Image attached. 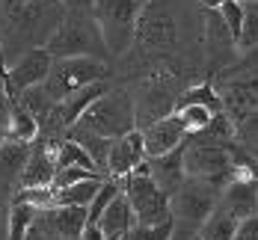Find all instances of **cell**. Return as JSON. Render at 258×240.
I'll use <instances>...</instances> for the list:
<instances>
[{
  "mask_svg": "<svg viewBox=\"0 0 258 240\" xmlns=\"http://www.w3.org/2000/svg\"><path fill=\"white\" fill-rule=\"evenodd\" d=\"M190 21H193V15L184 9V0H149V3H143L134 48L122 59L152 65L157 59L184 53V45L190 42V36H187Z\"/></svg>",
  "mask_w": 258,
  "mask_h": 240,
  "instance_id": "1",
  "label": "cell"
},
{
  "mask_svg": "<svg viewBox=\"0 0 258 240\" xmlns=\"http://www.w3.org/2000/svg\"><path fill=\"white\" fill-rule=\"evenodd\" d=\"M62 15L66 6L59 0H0L6 59H15L30 48L48 45Z\"/></svg>",
  "mask_w": 258,
  "mask_h": 240,
  "instance_id": "2",
  "label": "cell"
},
{
  "mask_svg": "<svg viewBox=\"0 0 258 240\" xmlns=\"http://www.w3.org/2000/svg\"><path fill=\"white\" fill-rule=\"evenodd\" d=\"M240 56L243 59L214 74V86L223 98V110L234 119V125L246 119L252 110H258V48Z\"/></svg>",
  "mask_w": 258,
  "mask_h": 240,
  "instance_id": "3",
  "label": "cell"
},
{
  "mask_svg": "<svg viewBox=\"0 0 258 240\" xmlns=\"http://www.w3.org/2000/svg\"><path fill=\"white\" fill-rule=\"evenodd\" d=\"M78 128H86L92 133H101L107 139H119L137 128V107L131 86L119 83L107 89L98 101L86 107V113L78 119Z\"/></svg>",
  "mask_w": 258,
  "mask_h": 240,
  "instance_id": "4",
  "label": "cell"
},
{
  "mask_svg": "<svg viewBox=\"0 0 258 240\" xmlns=\"http://www.w3.org/2000/svg\"><path fill=\"white\" fill-rule=\"evenodd\" d=\"M53 53V59L59 56H101L110 59V53L104 48L101 30L92 18V6L89 9H66L59 27L53 30V36L45 45Z\"/></svg>",
  "mask_w": 258,
  "mask_h": 240,
  "instance_id": "5",
  "label": "cell"
},
{
  "mask_svg": "<svg viewBox=\"0 0 258 240\" xmlns=\"http://www.w3.org/2000/svg\"><path fill=\"white\" fill-rule=\"evenodd\" d=\"M140 9H143L140 0H92V18L101 30L110 59H122L131 53Z\"/></svg>",
  "mask_w": 258,
  "mask_h": 240,
  "instance_id": "6",
  "label": "cell"
},
{
  "mask_svg": "<svg viewBox=\"0 0 258 240\" xmlns=\"http://www.w3.org/2000/svg\"><path fill=\"white\" fill-rule=\"evenodd\" d=\"M172 202V219H175V231L193 234L202 228L211 213L220 205V187L202 181V178H187L184 184L169 196Z\"/></svg>",
  "mask_w": 258,
  "mask_h": 240,
  "instance_id": "7",
  "label": "cell"
},
{
  "mask_svg": "<svg viewBox=\"0 0 258 240\" xmlns=\"http://www.w3.org/2000/svg\"><path fill=\"white\" fill-rule=\"evenodd\" d=\"M110 62L101 56H59L53 59V68L48 80H45V89L53 101H62L66 95H72L75 89H83L95 80L110 77Z\"/></svg>",
  "mask_w": 258,
  "mask_h": 240,
  "instance_id": "8",
  "label": "cell"
},
{
  "mask_svg": "<svg viewBox=\"0 0 258 240\" xmlns=\"http://www.w3.org/2000/svg\"><path fill=\"white\" fill-rule=\"evenodd\" d=\"M184 166H187V178H202V181H211L223 190L232 181V145L187 139Z\"/></svg>",
  "mask_w": 258,
  "mask_h": 240,
  "instance_id": "9",
  "label": "cell"
},
{
  "mask_svg": "<svg viewBox=\"0 0 258 240\" xmlns=\"http://www.w3.org/2000/svg\"><path fill=\"white\" fill-rule=\"evenodd\" d=\"M122 190H125L131 208L137 213V222L155 225V222H163V219H172L169 193H163L152 175H137V172H131L128 178H122Z\"/></svg>",
  "mask_w": 258,
  "mask_h": 240,
  "instance_id": "10",
  "label": "cell"
},
{
  "mask_svg": "<svg viewBox=\"0 0 258 240\" xmlns=\"http://www.w3.org/2000/svg\"><path fill=\"white\" fill-rule=\"evenodd\" d=\"M237 39L232 36V30L226 27V21L220 18L217 9H205L202 15V59H205V68L211 74L223 71L237 62Z\"/></svg>",
  "mask_w": 258,
  "mask_h": 240,
  "instance_id": "11",
  "label": "cell"
},
{
  "mask_svg": "<svg viewBox=\"0 0 258 240\" xmlns=\"http://www.w3.org/2000/svg\"><path fill=\"white\" fill-rule=\"evenodd\" d=\"M217 113H223V98H220L214 80L187 86V89L178 95V104H175V116L187 125L190 133L205 131L208 125L214 122Z\"/></svg>",
  "mask_w": 258,
  "mask_h": 240,
  "instance_id": "12",
  "label": "cell"
},
{
  "mask_svg": "<svg viewBox=\"0 0 258 240\" xmlns=\"http://www.w3.org/2000/svg\"><path fill=\"white\" fill-rule=\"evenodd\" d=\"M53 68V53L42 45V48H30V51L18 53L12 62H9V68H6V80H9V89L15 92V95H21L24 89L30 86H39V83H45L48 74H51Z\"/></svg>",
  "mask_w": 258,
  "mask_h": 240,
  "instance_id": "13",
  "label": "cell"
},
{
  "mask_svg": "<svg viewBox=\"0 0 258 240\" xmlns=\"http://www.w3.org/2000/svg\"><path fill=\"white\" fill-rule=\"evenodd\" d=\"M86 219H89L86 205H53L48 211H39L36 228H42L59 240H80Z\"/></svg>",
  "mask_w": 258,
  "mask_h": 240,
  "instance_id": "14",
  "label": "cell"
},
{
  "mask_svg": "<svg viewBox=\"0 0 258 240\" xmlns=\"http://www.w3.org/2000/svg\"><path fill=\"white\" fill-rule=\"evenodd\" d=\"M146 157H149V154H146V136H143L140 128H134L131 133L113 139L110 160H107V175L122 181V178H128Z\"/></svg>",
  "mask_w": 258,
  "mask_h": 240,
  "instance_id": "15",
  "label": "cell"
},
{
  "mask_svg": "<svg viewBox=\"0 0 258 240\" xmlns=\"http://www.w3.org/2000/svg\"><path fill=\"white\" fill-rule=\"evenodd\" d=\"M143 136H146V154L149 157H157V154H169V151L181 148L190 139V131H187V125L181 122L175 113H169V116L152 122L143 131Z\"/></svg>",
  "mask_w": 258,
  "mask_h": 240,
  "instance_id": "16",
  "label": "cell"
},
{
  "mask_svg": "<svg viewBox=\"0 0 258 240\" xmlns=\"http://www.w3.org/2000/svg\"><path fill=\"white\" fill-rule=\"evenodd\" d=\"M187 145V142H184ZM184 145L169 151V154H157V157H149V175L157 181V187L163 193H175L184 181H187V166H184Z\"/></svg>",
  "mask_w": 258,
  "mask_h": 240,
  "instance_id": "17",
  "label": "cell"
},
{
  "mask_svg": "<svg viewBox=\"0 0 258 240\" xmlns=\"http://www.w3.org/2000/svg\"><path fill=\"white\" fill-rule=\"evenodd\" d=\"M220 205L226 211H232L237 219L258 213V181L232 178L229 184L220 190Z\"/></svg>",
  "mask_w": 258,
  "mask_h": 240,
  "instance_id": "18",
  "label": "cell"
},
{
  "mask_svg": "<svg viewBox=\"0 0 258 240\" xmlns=\"http://www.w3.org/2000/svg\"><path fill=\"white\" fill-rule=\"evenodd\" d=\"M101 228H104V234H107V240H119V237H125L131 228L137 225V213H134V208H131V202H128V196H125V190L104 208L101 213Z\"/></svg>",
  "mask_w": 258,
  "mask_h": 240,
  "instance_id": "19",
  "label": "cell"
},
{
  "mask_svg": "<svg viewBox=\"0 0 258 240\" xmlns=\"http://www.w3.org/2000/svg\"><path fill=\"white\" fill-rule=\"evenodd\" d=\"M27 157H30V145L27 142H15L6 136V142L0 145V187L3 190H12L18 187V178L27 166Z\"/></svg>",
  "mask_w": 258,
  "mask_h": 240,
  "instance_id": "20",
  "label": "cell"
},
{
  "mask_svg": "<svg viewBox=\"0 0 258 240\" xmlns=\"http://www.w3.org/2000/svg\"><path fill=\"white\" fill-rule=\"evenodd\" d=\"M39 133H42V122L15 98V101H12V110H9V119H6V136L15 139V142L33 145V142L39 139Z\"/></svg>",
  "mask_w": 258,
  "mask_h": 240,
  "instance_id": "21",
  "label": "cell"
},
{
  "mask_svg": "<svg viewBox=\"0 0 258 240\" xmlns=\"http://www.w3.org/2000/svg\"><path fill=\"white\" fill-rule=\"evenodd\" d=\"M62 136H69V139L80 142V145H83V148L89 151V157L95 160V166H98L104 175H107V160H110V148H113V139H107V136H101V133L86 131V128H78V125H72L69 131L62 133Z\"/></svg>",
  "mask_w": 258,
  "mask_h": 240,
  "instance_id": "22",
  "label": "cell"
},
{
  "mask_svg": "<svg viewBox=\"0 0 258 240\" xmlns=\"http://www.w3.org/2000/svg\"><path fill=\"white\" fill-rule=\"evenodd\" d=\"M104 184V178H86V181H78V184L69 187H53V205H86L95 199L98 187Z\"/></svg>",
  "mask_w": 258,
  "mask_h": 240,
  "instance_id": "23",
  "label": "cell"
},
{
  "mask_svg": "<svg viewBox=\"0 0 258 240\" xmlns=\"http://www.w3.org/2000/svg\"><path fill=\"white\" fill-rule=\"evenodd\" d=\"M237 216L232 211H226L223 205H217V211L208 216L199 228V234L205 240H234V231H237Z\"/></svg>",
  "mask_w": 258,
  "mask_h": 240,
  "instance_id": "24",
  "label": "cell"
},
{
  "mask_svg": "<svg viewBox=\"0 0 258 240\" xmlns=\"http://www.w3.org/2000/svg\"><path fill=\"white\" fill-rule=\"evenodd\" d=\"M56 166H83V169H95V172H101V169L95 166V160L89 157V151H86L80 142L69 139V136H62L59 145H56ZM107 178H110V175H107Z\"/></svg>",
  "mask_w": 258,
  "mask_h": 240,
  "instance_id": "25",
  "label": "cell"
},
{
  "mask_svg": "<svg viewBox=\"0 0 258 240\" xmlns=\"http://www.w3.org/2000/svg\"><path fill=\"white\" fill-rule=\"evenodd\" d=\"M172 237H175V219H163V222H155V225L137 222L128 234L119 240H172Z\"/></svg>",
  "mask_w": 258,
  "mask_h": 240,
  "instance_id": "26",
  "label": "cell"
},
{
  "mask_svg": "<svg viewBox=\"0 0 258 240\" xmlns=\"http://www.w3.org/2000/svg\"><path fill=\"white\" fill-rule=\"evenodd\" d=\"M258 48V0L255 3H246V18H243V30L237 36V51L246 53Z\"/></svg>",
  "mask_w": 258,
  "mask_h": 240,
  "instance_id": "27",
  "label": "cell"
},
{
  "mask_svg": "<svg viewBox=\"0 0 258 240\" xmlns=\"http://www.w3.org/2000/svg\"><path fill=\"white\" fill-rule=\"evenodd\" d=\"M217 12H220V18L226 21V27L232 30V36L237 39L240 30H243V18H246V3H243V0H223Z\"/></svg>",
  "mask_w": 258,
  "mask_h": 240,
  "instance_id": "28",
  "label": "cell"
},
{
  "mask_svg": "<svg viewBox=\"0 0 258 240\" xmlns=\"http://www.w3.org/2000/svg\"><path fill=\"white\" fill-rule=\"evenodd\" d=\"M86 178H107V175L95 172V169H83V166H56L51 187H69V184H78V181H86Z\"/></svg>",
  "mask_w": 258,
  "mask_h": 240,
  "instance_id": "29",
  "label": "cell"
},
{
  "mask_svg": "<svg viewBox=\"0 0 258 240\" xmlns=\"http://www.w3.org/2000/svg\"><path fill=\"white\" fill-rule=\"evenodd\" d=\"M237 142L246 148H258V110L237 122Z\"/></svg>",
  "mask_w": 258,
  "mask_h": 240,
  "instance_id": "30",
  "label": "cell"
},
{
  "mask_svg": "<svg viewBox=\"0 0 258 240\" xmlns=\"http://www.w3.org/2000/svg\"><path fill=\"white\" fill-rule=\"evenodd\" d=\"M18 95L9 89V80H6V68H0V125H6L9 119V110H12V101Z\"/></svg>",
  "mask_w": 258,
  "mask_h": 240,
  "instance_id": "31",
  "label": "cell"
},
{
  "mask_svg": "<svg viewBox=\"0 0 258 240\" xmlns=\"http://www.w3.org/2000/svg\"><path fill=\"white\" fill-rule=\"evenodd\" d=\"M9 208H12V190L0 187V240L9 237Z\"/></svg>",
  "mask_w": 258,
  "mask_h": 240,
  "instance_id": "32",
  "label": "cell"
},
{
  "mask_svg": "<svg viewBox=\"0 0 258 240\" xmlns=\"http://www.w3.org/2000/svg\"><path fill=\"white\" fill-rule=\"evenodd\" d=\"M234 240H258V213H252V216H243V219L237 222Z\"/></svg>",
  "mask_w": 258,
  "mask_h": 240,
  "instance_id": "33",
  "label": "cell"
},
{
  "mask_svg": "<svg viewBox=\"0 0 258 240\" xmlns=\"http://www.w3.org/2000/svg\"><path fill=\"white\" fill-rule=\"evenodd\" d=\"M80 240H107V234H104V228H101V222H95V219H86Z\"/></svg>",
  "mask_w": 258,
  "mask_h": 240,
  "instance_id": "34",
  "label": "cell"
},
{
  "mask_svg": "<svg viewBox=\"0 0 258 240\" xmlns=\"http://www.w3.org/2000/svg\"><path fill=\"white\" fill-rule=\"evenodd\" d=\"M66 9H89L92 6V0H59Z\"/></svg>",
  "mask_w": 258,
  "mask_h": 240,
  "instance_id": "35",
  "label": "cell"
},
{
  "mask_svg": "<svg viewBox=\"0 0 258 240\" xmlns=\"http://www.w3.org/2000/svg\"><path fill=\"white\" fill-rule=\"evenodd\" d=\"M220 3L223 0H196V6H202V9H220Z\"/></svg>",
  "mask_w": 258,
  "mask_h": 240,
  "instance_id": "36",
  "label": "cell"
},
{
  "mask_svg": "<svg viewBox=\"0 0 258 240\" xmlns=\"http://www.w3.org/2000/svg\"><path fill=\"white\" fill-rule=\"evenodd\" d=\"M0 68H6V48H3V36H0Z\"/></svg>",
  "mask_w": 258,
  "mask_h": 240,
  "instance_id": "37",
  "label": "cell"
},
{
  "mask_svg": "<svg viewBox=\"0 0 258 240\" xmlns=\"http://www.w3.org/2000/svg\"><path fill=\"white\" fill-rule=\"evenodd\" d=\"M6 142V125H0V145Z\"/></svg>",
  "mask_w": 258,
  "mask_h": 240,
  "instance_id": "38",
  "label": "cell"
},
{
  "mask_svg": "<svg viewBox=\"0 0 258 240\" xmlns=\"http://www.w3.org/2000/svg\"><path fill=\"white\" fill-rule=\"evenodd\" d=\"M140 3H149V0H140Z\"/></svg>",
  "mask_w": 258,
  "mask_h": 240,
  "instance_id": "39",
  "label": "cell"
}]
</instances>
